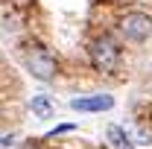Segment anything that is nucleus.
I'll list each match as a JSON object with an SVG mask.
<instances>
[{
    "mask_svg": "<svg viewBox=\"0 0 152 149\" xmlns=\"http://www.w3.org/2000/svg\"><path fill=\"white\" fill-rule=\"evenodd\" d=\"M88 58H91V64H94L102 76H114V73H117V67H120V58H123L117 38L108 35V32L96 35L94 41L88 44Z\"/></svg>",
    "mask_w": 152,
    "mask_h": 149,
    "instance_id": "f257e3e1",
    "label": "nucleus"
},
{
    "mask_svg": "<svg viewBox=\"0 0 152 149\" xmlns=\"http://www.w3.org/2000/svg\"><path fill=\"white\" fill-rule=\"evenodd\" d=\"M23 61H26V67H29V73L41 79V82H53L58 73V64L53 53L47 50V47H41V44H29L26 50H23Z\"/></svg>",
    "mask_w": 152,
    "mask_h": 149,
    "instance_id": "f03ea898",
    "label": "nucleus"
},
{
    "mask_svg": "<svg viewBox=\"0 0 152 149\" xmlns=\"http://www.w3.org/2000/svg\"><path fill=\"white\" fill-rule=\"evenodd\" d=\"M117 29H120V35L129 38V41H146V38L152 35V15L132 9V12L120 15V20H117Z\"/></svg>",
    "mask_w": 152,
    "mask_h": 149,
    "instance_id": "7ed1b4c3",
    "label": "nucleus"
},
{
    "mask_svg": "<svg viewBox=\"0 0 152 149\" xmlns=\"http://www.w3.org/2000/svg\"><path fill=\"white\" fill-rule=\"evenodd\" d=\"M70 108L73 111H111L114 108V96L111 93H94V96H76L70 99Z\"/></svg>",
    "mask_w": 152,
    "mask_h": 149,
    "instance_id": "20e7f679",
    "label": "nucleus"
},
{
    "mask_svg": "<svg viewBox=\"0 0 152 149\" xmlns=\"http://www.w3.org/2000/svg\"><path fill=\"white\" fill-rule=\"evenodd\" d=\"M105 137H108V146L111 149H137L123 126H108V129H105Z\"/></svg>",
    "mask_w": 152,
    "mask_h": 149,
    "instance_id": "39448f33",
    "label": "nucleus"
},
{
    "mask_svg": "<svg viewBox=\"0 0 152 149\" xmlns=\"http://www.w3.org/2000/svg\"><path fill=\"white\" fill-rule=\"evenodd\" d=\"M29 108H32V114L41 117V120L53 117V102H50V96H32V99H29Z\"/></svg>",
    "mask_w": 152,
    "mask_h": 149,
    "instance_id": "423d86ee",
    "label": "nucleus"
},
{
    "mask_svg": "<svg viewBox=\"0 0 152 149\" xmlns=\"http://www.w3.org/2000/svg\"><path fill=\"white\" fill-rule=\"evenodd\" d=\"M20 149H38V146H32V143H26V146H20Z\"/></svg>",
    "mask_w": 152,
    "mask_h": 149,
    "instance_id": "0eeeda50",
    "label": "nucleus"
}]
</instances>
